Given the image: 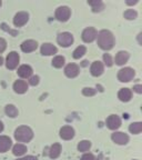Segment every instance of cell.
<instances>
[{
    "label": "cell",
    "instance_id": "8",
    "mask_svg": "<svg viewBox=\"0 0 142 160\" xmlns=\"http://www.w3.org/2000/svg\"><path fill=\"white\" fill-rule=\"evenodd\" d=\"M28 19H29V15L25 11H21V12H18L17 15L13 18V23H15L16 27H21L25 23H27Z\"/></svg>",
    "mask_w": 142,
    "mask_h": 160
},
{
    "label": "cell",
    "instance_id": "39",
    "mask_svg": "<svg viewBox=\"0 0 142 160\" xmlns=\"http://www.w3.org/2000/svg\"><path fill=\"white\" fill-rule=\"evenodd\" d=\"M2 130H3V123L1 122V121H0V132H1Z\"/></svg>",
    "mask_w": 142,
    "mask_h": 160
},
{
    "label": "cell",
    "instance_id": "40",
    "mask_svg": "<svg viewBox=\"0 0 142 160\" xmlns=\"http://www.w3.org/2000/svg\"><path fill=\"white\" fill-rule=\"evenodd\" d=\"M2 63H3V58L1 57V56H0V66L2 65Z\"/></svg>",
    "mask_w": 142,
    "mask_h": 160
},
{
    "label": "cell",
    "instance_id": "28",
    "mask_svg": "<svg viewBox=\"0 0 142 160\" xmlns=\"http://www.w3.org/2000/svg\"><path fill=\"white\" fill-rule=\"evenodd\" d=\"M63 65H65V57H62V56H57V57L53 58L52 66L55 68H61Z\"/></svg>",
    "mask_w": 142,
    "mask_h": 160
},
{
    "label": "cell",
    "instance_id": "9",
    "mask_svg": "<svg viewBox=\"0 0 142 160\" xmlns=\"http://www.w3.org/2000/svg\"><path fill=\"white\" fill-rule=\"evenodd\" d=\"M107 126L109 129L117 130L118 128H120V126H121V119H120V117H118L117 115H111L107 119Z\"/></svg>",
    "mask_w": 142,
    "mask_h": 160
},
{
    "label": "cell",
    "instance_id": "6",
    "mask_svg": "<svg viewBox=\"0 0 142 160\" xmlns=\"http://www.w3.org/2000/svg\"><path fill=\"white\" fill-rule=\"evenodd\" d=\"M18 63H19V55L16 51H11L9 55L7 56V61H6V66L8 69L13 70L17 68Z\"/></svg>",
    "mask_w": 142,
    "mask_h": 160
},
{
    "label": "cell",
    "instance_id": "20",
    "mask_svg": "<svg viewBox=\"0 0 142 160\" xmlns=\"http://www.w3.org/2000/svg\"><path fill=\"white\" fill-rule=\"evenodd\" d=\"M129 60V53L127 51H119L115 56V63L118 66H122Z\"/></svg>",
    "mask_w": 142,
    "mask_h": 160
},
{
    "label": "cell",
    "instance_id": "34",
    "mask_svg": "<svg viewBox=\"0 0 142 160\" xmlns=\"http://www.w3.org/2000/svg\"><path fill=\"white\" fill-rule=\"evenodd\" d=\"M80 160H95V156H93L92 153H85Z\"/></svg>",
    "mask_w": 142,
    "mask_h": 160
},
{
    "label": "cell",
    "instance_id": "14",
    "mask_svg": "<svg viewBox=\"0 0 142 160\" xmlns=\"http://www.w3.org/2000/svg\"><path fill=\"white\" fill-rule=\"evenodd\" d=\"M37 41H35V40H26L21 45V50L23 52H31V51H35L37 49Z\"/></svg>",
    "mask_w": 142,
    "mask_h": 160
},
{
    "label": "cell",
    "instance_id": "1",
    "mask_svg": "<svg viewBox=\"0 0 142 160\" xmlns=\"http://www.w3.org/2000/svg\"><path fill=\"white\" fill-rule=\"evenodd\" d=\"M98 37V45L101 49L110 50L115 46V37L109 30H101L97 35Z\"/></svg>",
    "mask_w": 142,
    "mask_h": 160
},
{
    "label": "cell",
    "instance_id": "42",
    "mask_svg": "<svg viewBox=\"0 0 142 160\" xmlns=\"http://www.w3.org/2000/svg\"><path fill=\"white\" fill-rule=\"evenodd\" d=\"M0 6H1V1H0Z\"/></svg>",
    "mask_w": 142,
    "mask_h": 160
},
{
    "label": "cell",
    "instance_id": "13",
    "mask_svg": "<svg viewBox=\"0 0 142 160\" xmlns=\"http://www.w3.org/2000/svg\"><path fill=\"white\" fill-rule=\"evenodd\" d=\"M65 73L67 77L69 78H75L79 75V67L76 63H69L67 67L65 68Z\"/></svg>",
    "mask_w": 142,
    "mask_h": 160
},
{
    "label": "cell",
    "instance_id": "24",
    "mask_svg": "<svg viewBox=\"0 0 142 160\" xmlns=\"http://www.w3.org/2000/svg\"><path fill=\"white\" fill-rule=\"evenodd\" d=\"M5 111L7 113V116H9L10 118H15L18 116V109L13 105H7Z\"/></svg>",
    "mask_w": 142,
    "mask_h": 160
},
{
    "label": "cell",
    "instance_id": "7",
    "mask_svg": "<svg viewBox=\"0 0 142 160\" xmlns=\"http://www.w3.org/2000/svg\"><path fill=\"white\" fill-rule=\"evenodd\" d=\"M97 30L95 29V28L92 27H89L87 28V29L83 30L82 32V40L85 41V42H92L93 40L97 38Z\"/></svg>",
    "mask_w": 142,
    "mask_h": 160
},
{
    "label": "cell",
    "instance_id": "25",
    "mask_svg": "<svg viewBox=\"0 0 142 160\" xmlns=\"http://www.w3.org/2000/svg\"><path fill=\"white\" fill-rule=\"evenodd\" d=\"M129 130L131 133H135V135H138L142 131V123L141 122H133L130 125Z\"/></svg>",
    "mask_w": 142,
    "mask_h": 160
},
{
    "label": "cell",
    "instance_id": "30",
    "mask_svg": "<svg viewBox=\"0 0 142 160\" xmlns=\"http://www.w3.org/2000/svg\"><path fill=\"white\" fill-rule=\"evenodd\" d=\"M82 93L86 97H92V96H95L97 93V90L93 89V88H85L82 90Z\"/></svg>",
    "mask_w": 142,
    "mask_h": 160
},
{
    "label": "cell",
    "instance_id": "35",
    "mask_svg": "<svg viewBox=\"0 0 142 160\" xmlns=\"http://www.w3.org/2000/svg\"><path fill=\"white\" fill-rule=\"evenodd\" d=\"M1 29H3V30H6V31H8V32H10L12 36H16L18 33L17 31H13V30H11L10 28H7V25H6V23H2V25H1Z\"/></svg>",
    "mask_w": 142,
    "mask_h": 160
},
{
    "label": "cell",
    "instance_id": "41",
    "mask_svg": "<svg viewBox=\"0 0 142 160\" xmlns=\"http://www.w3.org/2000/svg\"><path fill=\"white\" fill-rule=\"evenodd\" d=\"M87 63H88V61L87 60H85V61L82 62V66H87Z\"/></svg>",
    "mask_w": 142,
    "mask_h": 160
},
{
    "label": "cell",
    "instance_id": "11",
    "mask_svg": "<svg viewBox=\"0 0 142 160\" xmlns=\"http://www.w3.org/2000/svg\"><path fill=\"white\" fill-rule=\"evenodd\" d=\"M103 70H105V67H103V63L101 61H95V62L91 65L90 67V71H91V75L95 76V77H99L103 73Z\"/></svg>",
    "mask_w": 142,
    "mask_h": 160
},
{
    "label": "cell",
    "instance_id": "31",
    "mask_svg": "<svg viewBox=\"0 0 142 160\" xmlns=\"http://www.w3.org/2000/svg\"><path fill=\"white\" fill-rule=\"evenodd\" d=\"M103 61H105V63L108 67H111L113 63L112 58H111V56H110L109 53H105V55H103Z\"/></svg>",
    "mask_w": 142,
    "mask_h": 160
},
{
    "label": "cell",
    "instance_id": "3",
    "mask_svg": "<svg viewBox=\"0 0 142 160\" xmlns=\"http://www.w3.org/2000/svg\"><path fill=\"white\" fill-rule=\"evenodd\" d=\"M135 70L132 68H123V69L119 70L118 72V79L121 81V82H129L130 80H132L135 77Z\"/></svg>",
    "mask_w": 142,
    "mask_h": 160
},
{
    "label": "cell",
    "instance_id": "16",
    "mask_svg": "<svg viewBox=\"0 0 142 160\" xmlns=\"http://www.w3.org/2000/svg\"><path fill=\"white\" fill-rule=\"evenodd\" d=\"M118 98H119L121 101H123V102H128V101H130L131 98H132V91H131L129 88H123V89L120 90L119 93H118Z\"/></svg>",
    "mask_w": 142,
    "mask_h": 160
},
{
    "label": "cell",
    "instance_id": "15",
    "mask_svg": "<svg viewBox=\"0 0 142 160\" xmlns=\"http://www.w3.org/2000/svg\"><path fill=\"white\" fill-rule=\"evenodd\" d=\"M17 72L21 78H26L27 79V78H30L31 75H32V68L28 65H22L18 68Z\"/></svg>",
    "mask_w": 142,
    "mask_h": 160
},
{
    "label": "cell",
    "instance_id": "19",
    "mask_svg": "<svg viewBox=\"0 0 142 160\" xmlns=\"http://www.w3.org/2000/svg\"><path fill=\"white\" fill-rule=\"evenodd\" d=\"M13 89L17 93H25L28 90V83L25 80H17L13 83Z\"/></svg>",
    "mask_w": 142,
    "mask_h": 160
},
{
    "label": "cell",
    "instance_id": "29",
    "mask_svg": "<svg viewBox=\"0 0 142 160\" xmlns=\"http://www.w3.org/2000/svg\"><path fill=\"white\" fill-rule=\"evenodd\" d=\"M138 17V13L135 10L133 9H129L127 11H125V18L128 20H135Z\"/></svg>",
    "mask_w": 142,
    "mask_h": 160
},
{
    "label": "cell",
    "instance_id": "4",
    "mask_svg": "<svg viewBox=\"0 0 142 160\" xmlns=\"http://www.w3.org/2000/svg\"><path fill=\"white\" fill-rule=\"evenodd\" d=\"M57 41L61 47H69L73 43V36L70 32H61L57 38Z\"/></svg>",
    "mask_w": 142,
    "mask_h": 160
},
{
    "label": "cell",
    "instance_id": "26",
    "mask_svg": "<svg viewBox=\"0 0 142 160\" xmlns=\"http://www.w3.org/2000/svg\"><path fill=\"white\" fill-rule=\"evenodd\" d=\"M87 52V48L85 47V46H79V47L77 48V49L73 51V58L75 59H79V58L82 57L85 53Z\"/></svg>",
    "mask_w": 142,
    "mask_h": 160
},
{
    "label": "cell",
    "instance_id": "32",
    "mask_svg": "<svg viewBox=\"0 0 142 160\" xmlns=\"http://www.w3.org/2000/svg\"><path fill=\"white\" fill-rule=\"evenodd\" d=\"M29 83L31 86H37L38 83H39V77H38V76H33V77H31L29 80Z\"/></svg>",
    "mask_w": 142,
    "mask_h": 160
},
{
    "label": "cell",
    "instance_id": "18",
    "mask_svg": "<svg viewBox=\"0 0 142 160\" xmlns=\"http://www.w3.org/2000/svg\"><path fill=\"white\" fill-rule=\"evenodd\" d=\"M11 147V140L7 136H0V152H6Z\"/></svg>",
    "mask_w": 142,
    "mask_h": 160
},
{
    "label": "cell",
    "instance_id": "37",
    "mask_svg": "<svg viewBox=\"0 0 142 160\" xmlns=\"http://www.w3.org/2000/svg\"><path fill=\"white\" fill-rule=\"evenodd\" d=\"M17 160H38V159L36 157H33V156H27V157L20 158V159H17Z\"/></svg>",
    "mask_w": 142,
    "mask_h": 160
},
{
    "label": "cell",
    "instance_id": "2",
    "mask_svg": "<svg viewBox=\"0 0 142 160\" xmlns=\"http://www.w3.org/2000/svg\"><path fill=\"white\" fill-rule=\"evenodd\" d=\"M33 132L32 130L30 129L27 126H21L18 127L15 131V138L19 142H29L30 140L32 139Z\"/></svg>",
    "mask_w": 142,
    "mask_h": 160
},
{
    "label": "cell",
    "instance_id": "23",
    "mask_svg": "<svg viewBox=\"0 0 142 160\" xmlns=\"http://www.w3.org/2000/svg\"><path fill=\"white\" fill-rule=\"evenodd\" d=\"M91 7H92V11L93 12H98V11H101V10L105 8V5L102 3V1L100 0H95V1H88Z\"/></svg>",
    "mask_w": 142,
    "mask_h": 160
},
{
    "label": "cell",
    "instance_id": "10",
    "mask_svg": "<svg viewBox=\"0 0 142 160\" xmlns=\"http://www.w3.org/2000/svg\"><path fill=\"white\" fill-rule=\"evenodd\" d=\"M112 140L118 145H127L129 141V136L125 132H115L111 136Z\"/></svg>",
    "mask_w": 142,
    "mask_h": 160
},
{
    "label": "cell",
    "instance_id": "33",
    "mask_svg": "<svg viewBox=\"0 0 142 160\" xmlns=\"http://www.w3.org/2000/svg\"><path fill=\"white\" fill-rule=\"evenodd\" d=\"M6 47H7V42L3 38H0V53L3 52L6 50Z\"/></svg>",
    "mask_w": 142,
    "mask_h": 160
},
{
    "label": "cell",
    "instance_id": "5",
    "mask_svg": "<svg viewBox=\"0 0 142 160\" xmlns=\"http://www.w3.org/2000/svg\"><path fill=\"white\" fill-rule=\"evenodd\" d=\"M70 15H71V11L68 7L66 6H62V7H59L57 10H56V18H57L59 21L61 22H65L70 18Z\"/></svg>",
    "mask_w": 142,
    "mask_h": 160
},
{
    "label": "cell",
    "instance_id": "12",
    "mask_svg": "<svg viewBox=\"0 0 142 160\" xmlns=\"http://www.w3.org/2000/svg\"><path fill=\"white\" fill-rule=\"evenodd\" d=\"M60 137L65 140H70L75 137V130L70 126H65L60 129Z\"/></svg>",
    "mask_w": 142,
    "mask_h": 160
},
{
    "label": "cell",
    "instance_id": "38",
    "mask_svg": "<svg viewBox=\"0 0 142 160\" xmlns=\"http://www.w3.org/2000/svg\"><path fill=\"white\" fill-rule=\"evenodd\" d=\"M138 3V0H135V1H127V5H135Z\"/></svg>",
    "mask_w": 142,
    "mask_h": 160
},
{
    "label": "cell",
    "instance_id": "36",
    "mask_svg": "<svg viewBox=\"0 0 142 160\" xmlns=\"http://www.w3.org/2000/svg\"><path fill=\"white\" fill-rule=\"evenodd\" d=\"M133 90H135V92H138V93H142V86L135 85V87H133Z\"/></svg>",
    "mask_w": 142,
    "mask_h": 160
},
{
    "label": "cell",
    "instance_id": "17",
    "mask_svg": "<svg viewBox=\"0 0 142 160\" xmlns=\"http://www.w3.org/2000/svg\"><path fill=\"white\" fill-rule=\"evenodd\" d=\"M57 51H58L57 47H55V46L51 45V43H43V45L41 46V53H42L43 56L55 55V53H57Z\"/></svg>",
    "mask_w": 142,
    "mask_h": 160
},
{
    "label": "cell",
    "instance_id": "21",
    "mask_svg": "<svg viewBox=\"0 0 142 160\" xmlns=\"http://www.w3.org/2000/svg\"><path fill=\"white\" fill-rule=\"evenodd\" d=\"M61 153V146L60 143H53L49 149V156L51 159H56L58 158Z\"/></svg>",
    "mask_w": 142,
    "mask_h": 160
},
{
    "label": "cell",
    "instance_id": "22",
    "mask_svg": "<svg viewBox=\"0 0 142 160\" xmlns=\"http://www.w3.org/2000/svg\"><path fill=\"white\" fill-rule=\"evenodd\" d=\"M26 151H27V147H26L25 145H21V143H17V145L13 147L12 149V152L15 156H22L26 153Z\"/></svg>",
    "mask_w": 142,
    "mask_h": 160
},
{
    "label": "cell",
    "instance_id": "27",
    "mask_svg": "<svg viewBox=\"0 0 142 160\" xmlns=\"http://www.w3.org/2000/svg\"><path fill=\"white\" fill-rule=\"evenodd\" d=\"M90 148H91V142L88 141V140H82V141H80L79 145H78V150L81 151V152L88 151Z\"/></svg>",
    "mask_w": 142,
    "mask_h": 160
}]
</instances>
